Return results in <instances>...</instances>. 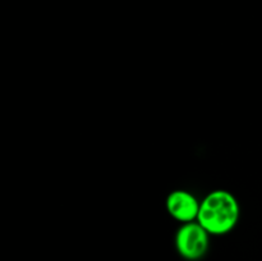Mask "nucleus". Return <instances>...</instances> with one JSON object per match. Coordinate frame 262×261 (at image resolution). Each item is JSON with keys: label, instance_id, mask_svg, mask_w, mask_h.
I'll use <instances>...</instances> for the list:
<instances>
[{"label": "nucleus", "instance_id": "1", "mask_svg": "<svg viewBox=\"0 0 262 261\" xmlns=\"http://www.w3.org/2000/svg\"><path fill=\"white\" fill-rule=\"evenodd\" d=\"M239 219V204L230 192L212 191L200 204L197 222L209 234L222 235L230 232Z\"/></svg>", "mask_w": 262, "mask_h": 261}, {"label": "nucleus", "instance_id": "2", "mask_svg": "<svg viewBox=\"0 0 262 261\" xmlns=\"http://www.w3.org/2000/svg\"><path fill=\"white\" fill-rule=\"evenodd\" d=\"M176 247L186 260H199L209 248V232L197 220L184 223L176 234Z\"/></svg>", "mask_w": 262, "mask_h": 261}, {"label": "nucleus", "instance_id": "3", "mask_svg": "<svg viewBox=\"0 0 262 261\" xmlns=\"http://www.w3.org/2000/svg\"><path fill=\"white\" fill-rule=\"evenodd\" d=\"M168 212L182 223H189L197 220L200 211V202L191 192L177 189L166 199Z\"/></svg>", "mask_w": 262, "mask_h": 261}]
</instances>
